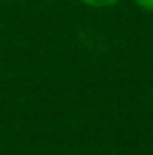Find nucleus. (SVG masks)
I'll return each mask as SVG.
<instances>
[{"instance_id":"nucleus-1","label":"nucleus","mask_w":153,"mask_h":155,"mask_svg":"<svg viewBox=\"0 0 153 155\" xmlns=\"http://www.w3.org/2000/svg\"><path fill=\"white\" fill-rule=\"evenodd\" d=\"M80 2L90 8H111V6H118L122 0H80Z\"/></svg>"},{"instance_id":"nucleus-2","label":"nucleus","mask_w":153,"mask_h":155,"mask_svg":"<svg viewBox=\"0 0 153 155\" xmlns=\"http://www.w3.org/2000/svg\"><path fill=\"white\" fill-rule=\"evenodd\" d=\"M141 11H145V13H153V0H132Z\"/></svg>"}]
</instances>
